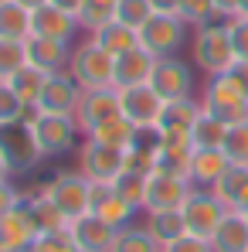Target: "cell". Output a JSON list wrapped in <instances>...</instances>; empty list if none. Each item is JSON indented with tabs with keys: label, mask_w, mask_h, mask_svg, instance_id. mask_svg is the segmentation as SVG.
<instances>
[{
	"label": "cell",
	"mask_w": 248,
	"mask_h": 252,
	"mask_svg": "<svg viewBox=\"0 0 248 252\" xmlns=\"http://www.w3.org/2000/svg\"><path fill=\"white\" fill-rule=\"evenodd\" d=\"M191 62L204 72L207 79L231 72V65L238 58H235V48H231L228 21L214 17V21H207L201 28H194V34H191Z\"/></svg>",
	"instance_id": "1"
},
{
	"label": "cell",
	"mask_w": 248,
	"mask_h": 252,
	"mask_svg": "<svg viewBox=\"0 0 248 252\" xmlns=\"http://www.w3.org/2000/svg\"><path fill=\"white\" fill-rule=\"evenodd\" d=\"M201 109L211 113V116H218L221 123H242L248 120V92L245 85L238 82L231 72H224V75H211L201 89Z\"/></svg>",
	"instance_id": "2"
},
{
	"label": "cell",
	"mask_w": 248,
	"mask_h": 252,
	"mask_svg": "<svg viewBox=\"0 0 248 252\" xmlns=\"http://www.w3.org/2000/svg\"><path fill=\"white\" fill-rule=\"evenodd\" d=\"M68 72L75 75V82L82 89H109L116 79V58L95 44L92 38H85L72 48V62H68Z\"/></svg>",
	"instance_id": "3"
},
{
	"label": "cell",
	"mask_w": 248,
	"mask_h": 252,
	"mask_svg": "<svg viewBox=\"0 0 248 252\" xmlns=\"http://www.w3.org/2000/svg\"><path fill=\"white\" fill-rule=\"evenodd\" d=\"M44 194L61 208V215L68 218V221H75V218H82L88 215V201H92V181L75 170H58L55 177H48L44 181Z\"/></svg>",
	"instance_id": "4"
},
{
	"label": "cell",
	"mask_w": 248,
	"mask_h": 252,
	"mask_svg": "<svg viewBox=\"0 0 248 252\" xmlns=\"http://www.w3.org/2000/svg\"><path fill=\"white\" fill-rule=\"evenodd\" d=\"M187 24L177 17V14H153L143 28H139V44L157 55V58H170V55H180V48L191 41L187 38Z\"/></svg>",
	"instance_id": "5"
},
{
	"label": "cell",
	"mask_w": 248,
	"mask_h": 252,
	"mask_svg": "<svg viewBox=\"0 0 248 252\" xmlns=\"http://www.w3.org/2000/svg\"><path fill=\"white\" fill-rule=\"evenodd\" d=\"M0 157L7 160V167L14 174H28L44 160L41 147L31 133L28 123H7L0 126Z\"/></svg>",
	"instance_id": "6"
},
{
	"label": "cell",
	"mask_w": 248,
	"mask_h": 252,
	"mask_svg": "<svg viewBox=\"0 0 248 252\" xmlns=\"http://www.w3.org/2000/svg\"><path fill=\"white\" fill-rule=\"evenodd\" d=\"M31 133H34V140H38V147H41L44 160L75 150V147H79V136H82L75 116H51V113H41V116L31 123Z\"/></svg>",
	"instance_id": "7"
},
{
	"label": "cell",
	"mask_w": 248,
	"mask_h": 252,
	"mask_svg": "<svg viewBox=\"0 0 248 252\" xmlns=\"http://www.w3.org/2000/svg\"><path fill=\"white\" fill-rule=\"evenodd\" d=\"M123 160H126V150L102 147V143L85 140V136L79 143V174H85L92 184H112L123 174Z\"/></svg>",
	"instance_id": "8"
},
{
	"label": "cell",
	"mask_w": 248,
	"mask_h": 252,
	"mask_svg": "<svg viewBox=\"0 0 248 252\" xmlns=\"http://www.w3.org/2000/svg\"><path fill=\"white\" fill-rule=\"evenodd\" d=\"M79 99H82V85L75 82V75L65 68V72H51L48 75V82H44L34 106L41 113H51V116H75Z\"/></svg>",
	"instance_id": "9"
},
{
	"label": "cell",
	"mask_w": 248,
	"mask_h": 252,
	"mask_svg": "<svg viewBox=\"0 0 248 252\" xmlns=\"http://www.w3.org/2000/svg\"><path fill=\"white\" fill-rule=\"evenodd\" d=\"M224 215H228V208L218 201V194H214L211 188H194L191 198L184 201V218H187V232H191V235L211 239Z\"/></svg>",
	"instance_id": "10"
},
{
	"label": "cell",
	"mask_w": 248,
	"mask_h": 252,
	"mask_svg": "<svg viewBox=\"0 0 248 252\" xmlns=\"http://www.w3.org/2000/svg\"><path fill=\"white\" fill-rule=\"evenodd\" d=\"M194 184L187 177H170V174H150L146 177V191H143V215L150 211H170L184 208V201L191 198Z\"/></svg>",
	"instance_id": "11"
},
{
	"label": "cell",
	"mask_w": 248,
	"mask_h": 252,
	"mask_svg": "<svg viewBox=\"0 0 248 252\" xmlns=\"http://www.w3.org/2000/svg\"><path fill=\"white\" fill-rule=\"evenodd\" d=\"M150 85L160 92V99H184V95H194V68L180 58V55H170L160 58L157 68H153V79Z\"/></svg>",
	"instance_id": "12"
},
{
	"label": "cell",
	"mask_w": 248,
	"mask_h": 252,
	"mask_svg": "<svg viewBox=\"0 0 248 252\" xmlns=\"http://www.w3.org/2000/svg\"><path fill=\"white\" fill-rule=\"evenodd\" d=\"M119 92V113L133 126H157L164 99L153 85H133V89H116Z\"/></svg>",
	"instance_id": "13"
},
{
	"label": "cell",
	"mask_w": 248,
	"mask_h": 252,
	"mask_svg": "<svg viewBox=\"0 0 248 252\" xmlns=\"http://www.w3.org/2000/svg\"><path fill=\"white\" fill-rule=\"evenodd\" d=\"M112 116H123L119 113V92H116V85H109V89H82V99H79V109H75V123L82 129V136L92 126L106 123Z\"/></svg>",
	"instance_id": "14"
},
{
	"label": "cell",
	"mask_w": 248,
	"mask_h": 252,
	"mask_svg": "<svg viewBox=\"0 0 248 252\" xmlns=\"http://www.w3.org/2000/svg\"><path fill=\"white\" fill-rule=\"evenodd\" d=\"M31 34L75 44V38L82 34V24H79L75 14H68V10H61L55 3H44L38 10H31Z\"/></svg>",
	"instance_id": "15"
},
{
	"label": "cell",
	"mask_w": 248,
	"mask_h": 252,
	"mask_svg": "<svg viewBox=\"0 0 248 252\" xmlns=\"http://www.w3.org/2000/svg\"><path fill=\"white\" fill-rule=\"evenodd\" d=\"M88 211L99 215L102 221H109L112 228H126V225H133V218H136V211H139V208H133L112 184H92Z\"/></svg>",
	"instance_id": "16"
},
{
	"label": "cell",
	"mask_w": 248,
	"mask_h": 252,
	"mask_svg": "<svg viewBox=\"0 0 248 252\" xmlns=\"http://www.w3.org/2000/svg\"><path fill=\"white\" fill-rule=\"evenodd\" d=\"M68 228H72V239H75V246L82 252H112L116 232H119V228H112L109 221H102L92 211L82 215V218H75Z\"/></svg>",
	"instance_id": "17"
},
{
	"label": "cell",
	"mask_w": 248,
	"mask_h": 252,
	"mask_svg": "<svg viewBox=\"0 0 248 252\" xmlns=\"http://www.w3.org/2000/svg\"><path fill=\"white\" fill-rule=\"evenodd\" d=\"M34 239H38V228L24 205H17L0 218V252H31Z\"/></svg>",
	"instance_id": "18"
},
{
	"label": "cell",
	"mask_w": 248,
	"mask_h": 252,
	"mask_svg": "<svg viewBox=\"0 0 248 252\" xmlns=\"http://www.w3.org/2000/svg\"><path fill=\"white\" fill-rule=\"evenodd\" d=\"M157 62H160V58H157V55H150L143 44H139V48H133V51H126V55L116 58V79H112V85H116V89L150 85Z\"/></svg>",
	"instance_id": "19"
},
{
	"label": "cell",
	"mask_w": 248,
	"mask_h": 252,
	"mask_svg": "<svg viewBox=\"0 0 248 252\" xmlns=\"http://www.w3.org/2000/svg\"><path fill=\"white\" fill-rule=\"evenodd\" d=\"M24 44H28V62L44 68V72H65L68 62H72V48H75V44H68V41L38 38V34H31Z\"/></svg>",
	"instance_id": "20"
},
{
	"label": "cell",
	"mask_w": 248,
	"mask_h": 252,
	"mask_svg": "<svg viewBox=\"0 0 248 252\" xmlns=\"http://www.w3.org/2000/svg\"><path fill=\"white\" fill-rule=\"evenodd\" d=\"M211 191L218 194V201L228 211H245L248 208V167L245 164H231L211 184Z\"/></svg>",
	"instance_id": "21"
},
{
	"label": "cell",
	"mask_w": 248,
	"mask_h": 252,
	"mask_svg": "<svg viewBox=\"0 0 248 252\" xmlns=\"http://www.w3.org/2000/svg\"><path fill=\"white\" fill-rule=\"evenodd\" d=\"M214 252H248V221L245 211H228L211 235Z\"/></svg>",
	"instance_id": "22"
},
{
	"label": "cell",
	"mask_w": 248,
	"mask_h": 252,
	"mask_svg": "<svg viewBox=\"0 0 248 252\" xmlns=\"http://www.w3.org/2000/svg\"><path fill=\"white\" fill-rule=\"evenodd\" d=\"M228 167H231V160L224 157L221 147L194 150V154H191V184H194V188H211Z\"/></svg>",
	"instance_id": "23"
},
{
	"label": "cell",
	"mask_w": 248,
	"mask_h": 252,
	"mask_svg": "<svg viewBox=\"0 0 248 252\" xmlns=\"http://www.w3.org/2000/svg\"><path fill=\"white\" fill-rule=\"evenodd\" d=\"M143 225L150 228V235L160 242V246H173L177 239L187 235V218H184V208H170V211H150L143 218Z\"/></svg>",
	"instance_id": "24"
},
{
	"label": "cell",
	"mask_w": 248,
	"mask_h": 252,
	"mask_svg": "<svg viewBox=\"0 0 248 252\" xmlns=\"http://www.w3.org/2000/svg\"><path fill=\"white\" fill-rule=\"evenodd\" d=\"M95 44H102L112 58H119L126 51H133V48H139V31H133V28H126L119 21H109L106 28H99V31H92L88 34Z\"/></svg>",
	"instance_id": "25"
},
{
	"label": "cell",
	"mask_w": 248,
	"mask_h": 252,
	"mask_svg": "<svg viewBox=\"0 0 248 252\" xmlns=\"http://www.w3.org/2000/svg\"><path fill=\"white\" fill-rule=\"evenodd\" d=\"M133 133H136V126L129 123L126 116H112V120H106V123L92 126V129L85 133V140H95V143H102V147H116V150H129Z\"/></svg>",
	"instance_id": "26"
},
{
	"label": "cell",
	"mask_w": 248,
	"mask_h": 252,
	"mask_svg": "<svg viewBox=\"0 0 248 252\" xmlns=\"http://www.w3.org/2000/svg\"><path fill=\"white\" fill-rule=\"evenodd\" d=\"M0 38H7V41H28L31 38V10L21 7L17 0L0 3Z\"/></svg>",
	"instance_id": "27"
},
{
	"label": "cell",
	"mask_w": 248,
	"mask_h": 252,
	"mask_svg": "<svg viewBox=\"0 0 248 252\" xmlns=\"http://www.w3.org/2000/svg\"><path fill=\"white\" fill-rule=\"evenodd\" d=\"M201 116V99L197 95H184V99H166L164 109H160V129L166 126H184V129H191L194 120Z\"/></svg>",
	"instance_id": "28"
},
{
	"label": "cell",
	"mask_w": 248,
	"mask_h": 252,
	"mask_svg": "<svg viewBox=\"0 0 248 252\" xmlns=\"http://www.w3.org/2000/svg\"><path fill=\"white\" fill-rule=\"evenodd\" d=\"M224 133H228V123H221L218 116L201 109V116L191 126V143H194V150H211V147L224 143Z\"/></svg>",
	"instance_id": "29"
},
{
	"label": "cell",
	"mask_w": 248,
	"mask_h": 252,
	"mask_svg": "<svg viewBox=\"0 0 248 252\" xmlns=\"http://www.w3.org/2000/svg\"><path fill=\"white\" fill-rule=\"evenodd\" d=\"M48 75H51V72H44V68H38V65H31V62H28L17 75H10V79H7V85H10V89L28 102V106H34V102H38V95H41V89H44V82H48Z\"/></svg>",
	"instance_id": "30"
},
{
	"label": "cell",
	"mask_w": 248,
	"mask_h": 252,
	"mask_svg": "<svg viewBox=\"0 0 248 252\" xmlns=\"http://www.w3.org/2000/svg\"><path fill=\"white\" fill-rule=\"evenodd\" d=\"M112 252H164V246L150 235L146 225H126L116 232Z\"/></svg>",
	"instance_id": "31"
},
{
	"label": "cell",
	"mask_w": 248,
	"mask_h": 252,
	"mask_svg": "<svg viewBox=\"0 0 248 252\" xmlns=\"http://www.w3.org/2000/svg\"><path fill=\"white\" fill-rule=\"evenodd\" d=\"M116 3L119 0H85L82 10H79V24H82L85 34L106 28L109 21H116Z\"/></svg>",
	"instance_id": "32"
},
{
	"label": "cell",
	"mask_w": 248,
	"mask_h": 252,
	"mask_svg": "<svg viewBox=\"0 0 248 252\" xmlns=\"http://www.w3.org/2000/svg\"><path fill=\"white\" fill-rule=\"evenodd\" d=\"M221 150H224V157H228L231 164H245V167H248V120L228 126Z\"/></svg>",
	"instance_id": "33"
},
{
	"label": "cell",
	"mask_w": 248,
	"mask_h": 252,
	"mask_svg": "<svg viewBox=\"0 0 248 252\" xmlns=\"http://www.w3.org/2000/svg\"><path fill=\"white\" fill-rule=\"evenodd\" d=\"M24 65H28V44L0 38V82H7L10 75H17Z\"/></svg>",
	"instance_id": "34"
},
{
	"label": "cell",
	"mask_w": 248,
	"mask_h": 252,
	"mask_svg": "<svg viewBox=\"0 0 248 252\" xmlns=\"http://www.w3.org/2000/svg\"><path fill=\"white\" fill-rule=\"evenodd\" d=\"M191 154L194 150H157V170L153 174H170V177H187L191 181Z\"/></svg>",
	"instance_id": "35"
},
{
	"label": "cell",
	"mask_w": 248,
	"mask_h": 252,
	"mask_svg": "<svg viewBox=\"0 0 248 252\" xmlns=\"http://www.w3.org/2000/svg\"><path fill=\"white\" fill-rule=\"evenodd\" d=\"M150 17H153L150 0H119L116 3V21L126 24V28H133V31H139Z\"/></svg>",
	"instance_id": "36"
},
{
	"label": "cell",
	"mask_w": 248,
	"mask_h": 252,
	"mask_svg": "<svg viewBox=\"0 0 248 252\" xmlns=\"http://www.w3.org/2000/svg\"><path fill=\"white\" fill-rule=\"evenodd\" d=\"M177 17L194 31V28H201L207 21H214L218 14H214V0H180L177 3Z\"/></svg>",
	"instance_id": "37"
},
{
	"label": "cell",
	"mask_w": 248,
	"mask_h": 252,
	"mask_svg": "<svg viewBox=\"0 0 248 252\" xmlns=\"http://www.w3.org/2000/svg\"><path fill=\"white\" fill-rule=\"evenodd\" d=\"M31 252H82L72 239V228H61V232H41L34 242H31Z\"/></svg>",
	"instance_id": "38"
},
{
	"label": "cell",
	"mask_w": 248,
	"mask_h": 252,
	"mask_svg": "<svg viewBox=\"0 0 248 252\" xmlns=\"http://www.w3.org/2000/svg\"><path fill=\"white\" fill-rule=\"evenodd\" d=\"M112 188L123 194L133 208L143 211V191H146V177H139V174H119V177L112 181Z\"/></svg>",
	"instance_id": "39"
},
{
	"label": "cell",
	"mask_w": 248,
	"mask_h": 252,
	"mask_svg": "<svg viewBox=\"0 0 248 252\" xmlns=\"http://www.w3.org/2000/svg\"><path fill=\"white\" fill-rule=\"evenodd\" d=\"M24 99L10 89L7 82H0V126H7V123H21V113H24Z\"/></svg>",
	"instance_id": "40"
},
{
	"label": "cell",
	"mask_w": 248,
	"mask_h": 252,
	"mask_svg": "<svg viewBox=\"0 0 248 252\" xmlns=\"http://www.w3.org/2000/svg\"><path fill=\"white\" fill-rule=\"evenodd\" d=\"M153 170H157V154H146V150H126L123 174H139V177H150Z\"/></svg>",
	"instance_id": "41"
},
{
	"label": "cell",
	"mask_w": 248,
	"mask_h": 252,
	"mask_svg": "<svg viewBox=\"0 0 248 252\" xmlns=\"http://www.w3.org/2000/svg\"><path fill=\"white\" fill-rule=\"evenodd\" d=\"M228 34H231L235 58L238 62H248V17H231L228 21Z\"/></svg>",
	"instance_id": "42"
},
{
	"label": "cell",
	"mask_w": 248,
	"mask_h": 252,
	"mask_svg": "<svg viewBox=\"0 0 248 252\" xmlns=\"http://www.w3.org/2000/svg\"><path fill=\"white\" fill-rule=\"evenodd\" d=\"M160 126H136V133H133V143H129V150H146V154H157L160 150Z\"/></svg>",
	"instance_id": "43"
},
{
	"label": "cell",
	"mask_w": 248,
	"mask_h": 252,
	"mask_svg": "<svg viewBox=\"0 0 248 252\" xmlns=\"http://www.w3.org/2000/svg\"><path fill=\"white\" fill-rule=\"evenodd\" d=\"M160 147L166 150H194V143H191V129H184V126H166L160 129Z\"/></svg>",
	"instance_id": "44"
},
{
	"label": "cell",
	"mask_w": 248,
	"mask_h": 252,
	"mask_svg": "<svg viewBox=\"0 0 248 252\" xmlns=\"http://www.w3.org/2000/svg\"><path fill=\"white\" fill-rule=\"evenodd\" d=\"M164 252H214V246H211V239H204V235H184V239H177L173 246H166Z\"/></svg>",
	"instance_id": "45"
},
{
	"label": "cell",
	"mask_w": 248,
	"mask_h": 252,
	"mask_svg": "<svg viewBox=\"0 0 248 252\" xmlns=\"http://www.w3.org/2000/svg\"><path fill=\"white\" fill-rule=\"evenodd\" d=\"M21 205V191L14 188V181H7V184H0V218L7 215V211H14Z\"/></svg>",
	"instance_id": "46"
},
{
	"label": "cell",
	"mask_w": 248,
	"mask_h": 252,
	"mask_svg": "<svg viewBox=\"0 0 248 252\" xmlns=\"http://www.w3.org/2000/svg\"><path fill=\"white\" fill-rule=\"evenodd\" d=\"M238 10H242V0H214V14H218L221 21L238 17Z\"/></svg>",
	"instance_id": "47"
},
{
	"label": "cell",
	"mask_w": 248,
	"mask_h": 252,
	"mask_svg": "<svg viewBox=\"0 0 248 252\" xmlns=\"http://www.w3.org/2000/svg\"><path fill=\"white\" fill-rule=\"evenodd\" d=\"M177 3H180V0H150L153 14H177Z\"/></svg>",
	"instance_id": "48"
},
{
	"label": "cell",
	"mask_w": 248,
	"mask_h": 252,
	"mask_svg": "<svg viewBox=\"0 0 248 252\" xmlns=\"http://www.w3.org/2000/svg\"><path fill=\"white\" fill-rule=\"evenodd\" d=\"M48 3H55V7H61V10H68V14H75V17H79V10H82L85 0H48Z\"/></svg>",
	"instance_id": "49"
},
{
	"label": "cell",
	"mask_w": 248,
	"mask_h": 252,
	"mask_svg": "<svg viewBox=\"0 0 248 252\" xmlns=\"http://www.w3.org/2000/svg\"><path fill=\"white\" fill-rule=\"evenodd\" d=\"M231 75L245 85V92H248V62H235V65H231Z\"/></svg>",
	"instance_id": "50"
},
{
	"label": "cell",
	"mask_w": 248,
	"mask_h": 252,
	"mask_svg": "<svg viewBox=\"0 0 248 252\" xmlns=\"http://www.w3.org/2000/svg\"><path fill=\"white\" fill-rule=\"evenodd\" d=\"M10 177H14V170L7 167V160H3V157H0V184H7V181H10Z\"/></svg>",
	"instance_id": "51"
},
{
	"label": "cell",
	"mask_w": 248,
	"mask_h": 252,
	"mask_svg": "<svg viewBox=\"0 0 248 252\" xmlns=\"http://www.w3.org/2000/svg\"><path fill=\"white\" fill-rule=\"evenodd\" d=\"M17 3H21V7H28V10H38V7H44L48 0H17Z\"/></svg>",
	"instance_id": "52"
},
{
	"label": "cell",
	"mask_w": 248,
	"mask_h": 252,
	"mask_svg": "<svg viewBox=\"0 0 248 252\" xmlns=\"http://www.w3.org/2000/svg\"><path fill=\"white\" fill-rule=\"evenodd\" d=\"M238 17H248V0H242V10H238Z\"/></svg>",
	"instance_id": "53"
},
{
	"label": "cell",
	"mask_w": 248,
	"mask_h": 252,
	"mask_svg": "<svg viewBox=\"0 0 248 252\" xmlns=\"http://www.w3.org/2000/svg\"><path fill=\"white\" fill-rule=\"evenodd\" d=\"M245 221H248V208H245Z\"/></svg>",
	"instance_id": "54"
},
{
	"label": "cell",
	"mask_w": 248,
	"mask_h": 252,
	"mask_svg": "<svg viewBox=\"0 0 248 252\" xmlns=\"http://www.w3.org/2000/svg\"><path fill=\"white\" fill-rule=\"evenodd\" d=\"M0 3H3V0H0Z\"/></svg>",
	"instance_id": "55"
}]
</instances>
